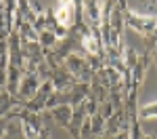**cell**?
Here are the masks:
<instances>
[{
	"label": "cell",
	"instance_id": "6da1fadb",
	"mask_svg": "<svg viewBox=\"0 0 157 139\" xmlns=\"http://www.w3.org/2000/svg\"><path fill=\"white\" fill-rule=\"evenodd\" d=\"M71 13H73V4L71 2H61L57 13H55V17H57V21L61 25H69L71 21Z\"/></svg>",
	"mask_w": 157,
	"mask_h": 139
},
{
	"label": "cell",
	"instance_id": "7a4b0ae2",
	"mask_svg": "<svg viewBox=\"0 0 157 139\" xmlns=\"http://www.w3.org/2000/svg\"><path fill=\"white\" fill-rule=\"evenodd\" d=\"M84 47H86V51H88V53H97V40H94V38H90V36H86L84 38Z\"/></svg>",
	"mask_w": 157,
	"mask_h": 139
}]
</instances>
